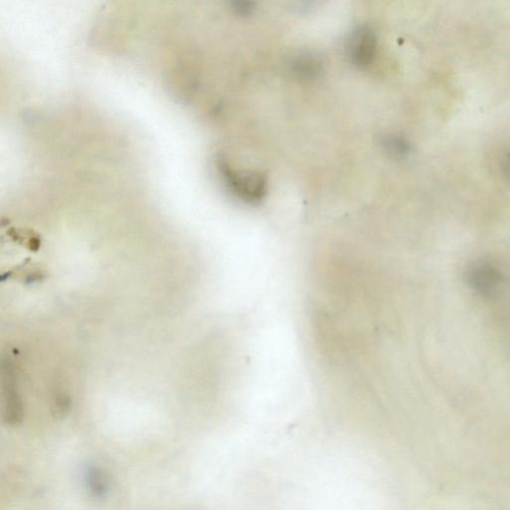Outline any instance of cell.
<instances>
[{"label": "cell", "instance_id": "obj_1", "mask_svg": "<svg viewBox=\"0 0 510 510\" xmlns=\"http://www.w3.org/2000/svg\"><path fill=\"white\" fill-rule=\"evenodd\" d=\"M217 166L227 188L243 202L258 205L267 198V179L264 174L234 171L224 159L219 160Z\"/></svg>", "mask_w": 510, "mask_h": 510}, {"label": "cell", "instance_id": "obj_2", "mask_svg": "<svg viewBox=\"0 0 510 510\" xmlns=\"http://www.w3.org/2000/svg\"><path fill=\"white\" fill-rule=\"evenodd\" d=\"M378 36L369 25H360L352 31L347 38L346 51L349 62L357 68L365 69L374 63L377 58Z\"/></svg>", "mask_w": 510, "mask_h": 510}, {"label": "cell", "instance_id": "obj_3", "mask_svg": "<svg viewBox=\"0 0 510 510\" xmlns=\"http://www.w3.org/2000/svg\"><path fill=\"white\" fill-rule=\"evenodd\" d=\"M468 282L471 288L485 298H495L502 291L504 277L492 263L481 261L469 268Z\"/></svg>", "mask_w": 510, "mask_h": 510}, {"label": "cell", "instance_id": "obj_4", "mask_svg": "<svg viewBox=\"0 0 510 510\" xmlns=\"http://www.w3.org/2000/svg\"><path fill=\"white\" fill-rule=\"evenodd\" d=\"M2 389L4 419L9 425H18L23 418V404L16 388L15 375L11 361L4 360L2 362Z\"/></svg>", "mask_w": 510, "mask_h": 510}, {"label": "cell", "instance_id": "obj_5", "mask_svg": "<svg viewBox=\"0 0 510 510\" xmlns=\"http://www.w3.org/2000/svg\"><path fill=\"white\" fill-rule=\"evenodd\" d=\"M287 67L294 78L305 82L317 80L324 71L322 58L311 51L299 52L293 55L287 63Z\"/></svg>", "mask_w": 510, "mask_h": 510}, {"label": "cell", "instance_id": "obj_6", "mask_svg": "<svg viewBox=\"0 0 510 510\" xmlns=\"http://www.w3.org/2000/svg\"><path fill=\"white\" fill-rule=\"evenodd\" d=\"M385 148H387L389 154L395 158L403 159L409 153V146L406 140L401 136H389L384 140Z\"/></svg>", "mask_w": 510, "mask_h": 510}, {"label": "cell", "instance_id": "obj_7", "mask_svg": "<svg viewBox=\"0 0 510 510\" xmlns=\"http://www.w3.org/2000/svg\"><path fill=\"white\" fill-rule=\"evenodd\" d=\"M104 476L98 469L91 468L87 473V483L93 495L96 497H102L106 492V483H105Z\"/></svg>", "mask_w": 510, "mask_h": 510}, {"label": "cell", "instance_id": "obj_8", "mask_svg": "<svg viewBox=\"0 0 510 510\" xmlns=\"http://www.w3.org/2000/svg\"><path fill=\"white\" fill-rule=\"evenodd\" d=\"M229 6L236 15L248 18L255 11V0H229Z\"/></svg>", "mask_w": 510, "mask_h": 510}, {"label": "cell", "instance_id": "obj_9", "mask_svg": "<svg viewBox=\"0 0 510 510\" xmlns=\"http://www.w3.org/2000/svg\"><path fill=\"white\" fill-rule=\"evenodd\" d=\"M502 172L507 179H510V154L505 157L504 162H502Z\"/></svg>", "mask_w": 510, "mask_h": 510}]
</instances>
